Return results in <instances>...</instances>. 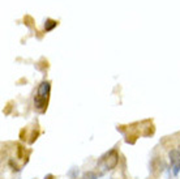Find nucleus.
I'll return each mask as SVG.
<instances>
[{
    "label": "nucleus",
    "mask_w": 180,
    "mask_h": 179,
    "mask_svg": "<svg viewBox=\"0 0 180 179\" xmlns=\"http://www.w3.org/2000/svg\"><path fill=\"white\" fill-rule=\"evenodd\" d=\"M20 139H21L22 141H24V140H26V131H25V129H22V131H21V133H20Z\"/></svg>",
    "instance_id": "10"
},
{
    "label": "nucleus",
    "mask_w": 180,
    "mask_h": 179,
    "mask_svg": "<svg viewBox=\"0 0 180 179\" xmlns=\"http://www.w3.org/2000/svg\"><path fill=\"white\" fill-rule=\"evenodd\" d=\"M54 178H55V177H54L52 174H47L46 177H44V179H54Z\"/></svg>",
    "instance_id": "12"
},
{
    "label": "nucleus",
    "mask_w": 180,
    "mask_h": 179,
    "mask_svg": "<svg viewBox=\"0 0 180 179\" xmlns=\"http://www.w3.org/2000/svg\"><path fill=\"white\" fill-rule=\"evenodd\" d=\"M172 171H174V175H178L180 173V162H178L176 165L172 166Z\"/></svg>",
    "instance_id": "9"
},
{
    "label": "nucleus",
    "mask_w": 180,
    "mask_h": 179,
    "mask_svg": "<svg viewBox=\"0 0 180 179\" xmlns=\"http://www.w3.org/2000/svg\"><path fill=\"white\" fill-rule=\"evenodd\" d=\"M178 150H179V153H180V145H179V149Z\"/></svg>",
    "instance_id": "13"
},
{
    "label": "nucleus",
    "mask_w": 180,
    "mask_h": 179,
    "mask_svg": "<svg viewBox=\"0 0 180 179\" xmlns=\"http://www.w3.org/2000/svg\"><path fill=\"white\" fill-rule=\"evenodd\" d=\"M136 140H137L136 135H131V136L125 137V143H128V144H134V143H136Z\"/></svg>",
    "instance_id": "8"
},
{
    "label": "nucleus",
    "mask_w": 180,
    "mask_h": 179,
    "mask_svg": "<svg viewBox=\"0 0 180 179\" xmlns=\"http://www.w3.org/2000/svg\"><path fill=\"white\" fill-rule=\"evenodd\" d=\"M9 165H11V166L13 167V170H15V171H20V167L17 166L16 163H13V161H9Z\"/></svg>",
    "instance_id": "11"
},
{
    "label": "nucleus",
    "mask_w": 180,
    "mask_h": 179,
    "mask_svg": "<svg viewBox=\"0 0 180 179\" xmlns=\"http://www.w3.org/2000/svg\"><path fill=\"white\" fill-rule=\"evenodd\" d=\"M24 149H25V148H24L22 145H17V158H22L24 157Z\"/></svg>",
    "instance_id": "7"
},
{
    "label": "nucleus",
    "mask_w": 180,
    "mask_h": 179,
    "mask_svg": "<svg viewBox=\"0 0 180 179\" xmlns=\"http://www.w3.org/2000/svg\"><path fill=\"white\" fill-rule=\"evenodd\" d=\"M50 82H47V81H43L42 84L39 85V88H38V93H37V95H39V97H42V98H46L48 99V95H50Z\"/></svg>",
    "instance_id": "3"
},
{
    "label": "nucleus",
    "mask_w": 180,
    "mask_h": 179,
    "mask_svg": "<svg viewBox=\"0 0 180 179\" xmlns=\"http://www.w3.org/2000/svg\"><path fill=\"white\" fill-rule=\"evenodd\" d=\"M38 136H39V131L34 129L33 132H32V135H30V139L27 140V141H29V144H34V143H35V140L38 139Z\"/></svg>",
    "instance_id": "5"
},
{
    "label": "nucleus",
    "mask_w": 180,
    "mask_h": 179,
    "mask_svg": "<svg viewBox=\"0 0 180 179\" xmlns=\"http://www.w3.org/2000/svg\"><path fill=\"white\" fill-rule=\"evenodd\" d=\"M103 160L106 161V169L107 170H114L117 163H119V154H117L116 149H112L111 152H108L105 156V158Z\"/></svg>",
    "instance_id": "1"
},
{
    "label": "nucleus",
    "mask_w": 180,
    "mask_h": 179,
    "mask_svg": "<svg viewBox=\"0 0 180 179\" xmlns=\"http://www.w3.org/2000/svg\"><path fill=\"white\" fill-rule=\"evenodd\" d=\"M170 162H171V166H174L178 162H180V153L178 149H171V152H170Z\"/></svg>",
    "instance_id": "4"
},
{
    "label": "nucleus",
    "mask_w": 180,
    "mask_h": 179,
    "mask_svg": "<svg viewBox=\"0 0 180 179\" xmlns=\"http://www.w3.org/2000/svg\"><path fill=\"white\" fill-rule=\"evenodd\" d=\"M165 169V162L163 160H162L161 157H153L150 161V171L151 174L154 175V177H158V175H161V173Z\"/></svg>",
    "instance_id": "2"
},
{
    "label": "nucleus",
    "mask_w": 180,
    "mask_h": 179,
    "mask_svg": "<svg viewBox=\"0 0 180 179\" xmlns=\"http://www.w3.org/2000/svg\"><path fill=\"white\" fill-rule=\"evenodd\" d=\"M81 179H97V174L94 171H86V173H84Z\"/></svg>",
    "instance_id": "6"
}]
</instances>
